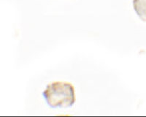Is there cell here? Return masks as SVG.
Returning <instances> with one entry per match:
<instances>
[{
  "instance_id": "obj_1",
  "label": "cell",
  "mask_w": 146,
  "mask_h": 117,
  "mask_svg": "<svg viewBox=\"0 0 146 117\" xmlns=\"http://www.w3.org/2000/svg\"><path fill=\"white\" fill-rule=\"evenodd\" d=\"M42 96L52 108L72 107L76 100L75 87L67 82L56 81L48 84Z\"/></svg>"
},
{
  "instance_id": "obj_2",
  "label": "cell",
  "mask_w": 146,
  "mask_h": 117,
  "mask_svg": "<svg viewBox=\"0 0 146 117\" xmlns=\"http://www.w3.org/2000/svg\"><path fill=\"white\" fill-rule=\"evenodd\" d=\"M132 4L137 15L143 21L146 22V0H133Z\"/></svg>"
}]
</instances>
